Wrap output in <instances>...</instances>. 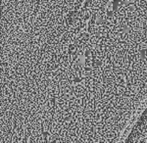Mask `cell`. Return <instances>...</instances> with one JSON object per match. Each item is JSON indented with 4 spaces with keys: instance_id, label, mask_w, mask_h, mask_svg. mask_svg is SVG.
Wrapping results in <instances>:
<instances>
[{
    "instance_id": "cell-1",
    "label": "cell",
    "mask_w": 147,
    "mask_h": 143,
    "mask_svg": "<svg viewBox=\"0 0 147 143\" xmlns=\"http://www.w3.org/2000/svg\"><path fill=\"white\" fill-rule=\"evenodd\" d=\"M41 32L87 68L147 77V0H41Z\"/></svg>"
}]
</instances>
